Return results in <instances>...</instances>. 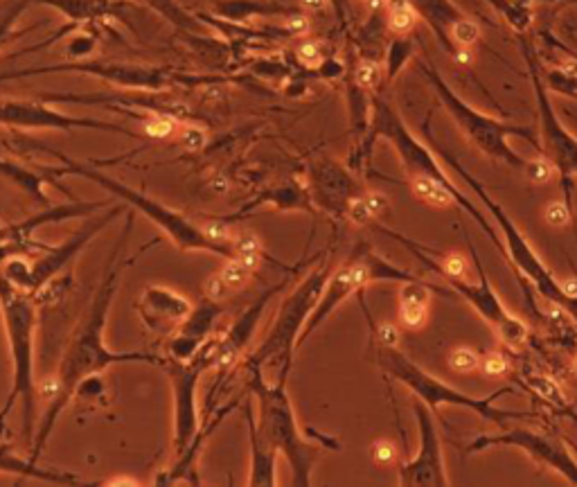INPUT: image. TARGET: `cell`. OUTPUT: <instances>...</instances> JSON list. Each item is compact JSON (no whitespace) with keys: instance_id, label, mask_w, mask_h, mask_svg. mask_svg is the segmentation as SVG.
Listing matches in <instances>:
<instances>
[{"instance_id":"cell-1","label":"cell","mask_w":577,"mask_h":487,"mask_svg":"<svg viewBox=\"0 0 577 487\" xmlns=\"http://www.w3.org/2000/svg\"><path fill=\"white\" fill-rule=\"evenodd\" d=\"M131 230H133V212L126 217L122 235L109 258L107 273L102 275V280L93 294V300H90L88 314L82 323H79V327L75 330L71 343L66 345L61 363L54 373L56 384H59V392H56V397L45 406V413L37 426V433H34L32 451H30V458L34 462H39L43 449H45V445H48V440L54 431L56 420H59V415L63 413L66 406L73 402L75 390L84 379H88L90 375H102L109 366H115V363H149V366L165 363V356L154 354V352H142V350L115 352L107 345V339H104L107 325H109V311H111V305L115 300V291H118L120 275H122L124 244L131 237Z\"/></svg>"},{"instance_id":"cell-2","label":"cell","mask_w":577,"mask_h":487,"mask_svg":"<svg viewBox=\"0 0 577 487\" xmlns=\"http://www.w3.org/2000/svg\"><path fill=\"white\" fill-rule=\"evenodd\" d=\"M0 318H3L9 354H11V392L0 411V431L7 413L14 404H23V438L32 447L34 431H37V399L39 384L34 373V339L39 325V303L32 294H25L11 284L0 273Z\"/></svg>"},{"instance_id":"cell-3","label":"cell","mask_w":577,"mask_h":487,"mask_svg":"<svg viewBox=\"0 0 577 487\" xmlns=\"http://www.w3.org/2000/svg\"><path fill=\"white\" fill-rule=\"evenodd\" d=\"M246 381L250 395L257 404V426L262 435L288 462L293 474V485H311V471L316 467V458L320 451L318 440H325L332 449H341L339 440L320 435L316 431L311 433V438L300 433L293 404L286 392V377H278L273 384H269L262 375V368H248Z\"/></svg>"},{"instance_id":"cell-4","label":"cell","mask_w":577,"mask_h":487,"mask_svg":"<svg viewBox=\"0 0 577 487\" xmlns=\"http://www.w3.org/2000/svg\"><path fill=\"white\" fill-rule=\"evenodd\" d=\"M52 156L59 158L61 165L50 169V176H56V174H66V176H82L90 183L99 185L102 190H107L109 194L118 196V199L129 205L133 212H140L142 217H147L154 226H158L163 233L169 237V241L174 244L176 248L188 251V253H210L217 255V258H235V248L230 241H217L214 237H210L205 233L203 224H196L194 219H190L188 215H183L176 208H169L167 203L156 201L154 196H149L140 190L131 188L118 179L109 176L97 167H90L86 162H79L63 156L61 152H52Z\"/></svg>"},{"instance_id":"cell-5","label":"cell","mask_w":577,"mask_h":487,"mask_svg":"<svg viewBox=\"0 0 577 487\" xmlns=\"http://www.w3.org/2000/svg\"><path fill=\"white\" fill-rule=\"evenodd\" d=\"M377 366L384 370L386 375L392 379H397L399 384L406 386L415 397L424 402L429 409L435 413L442 404L447 406H460V409L474 411L478 417L487 420L494 426L507 428L512 422H526V420H539L541 415L528 413V411H507L494 406V402L499 399L505 392H514L512 388H499L492 392L490 397H469L465 392H460L458 388L444 384L442 379H437L433 375L426 373L424 368L408 359L403 352H399L397 347H377Z\"/></svg>"},{"instance_id":"cell-6","label":"cell","mask_w":577,"mask_h":487,"mask_svg":"<svg viewBox=\"0 0 577 487\" xmlns=\"http://www.w3.org/2000/svg\"><path fill=\"white\" fill-rule=\"evenodd\" d=\"M332 273V262L322 253L320 264L314 266L291 294L284 298L278 314H275L271 327L264 336V341L253 350L248 356H244V370L248 368H264L269 363L280 366V377L288 379L293 356L298 352V339L303 334L305 325L316 309L322 289H325Z\"/></svg>"},{"instance_id":"cell-7","label":"cell","mask_w":577,"mask_h":487,"mask_svg":"<svg viewBox=\"0 0 577 487\" xmlns=\"http://www.w3.org/2000/svg\"><path fill=\"white\" fill-rule=\"evenodd\" d=\"M440 154H442V160H447L449 165H451V169L458 174V176L469 185V190L478 196L480 203L487 208L490 215L494 217V222L499 224L501 237L505 241L507 260L512 262V266L516 269L518 277H526V280L537 289V294L541 296V300H550V303L564 305L566 309L573 311L571 303H569L566 296H564L561 289H559V277L552 273L548 266H546V262L535 253V248L530 246L528 237L521 233V228L516 226L514 219L507 215L505 208L499 201H496L494 196L487 192V188H485V185L474 176V174L467 172L463 165H460V162L451 154H449V152H440Z\"/></svg>"},{"instance_id":"cell-8","label":"cell","mask_w":577,"mask_h":487,"mask_svg":"<svg viewBox=\"0 0 577 487\" xmlns=\"http://www.w3.org/2000/svg\"><path fill=\"white\" fill-rule=\"evenodd\" d=\"M424 75L429 77L431 86L435 88L437 97H440V102L447 107L449 115L458 122V126L463 129V133L469 138V140L474 143V147H478L485 156H490L499 162H505L507 167L526 169L528 160L518 156L514 149L507 145V138L521 136L528 143H533L537 147L539 143H537L533 131L523 129V126H514V124L501 122L496 118H490V115H485V113L476 111L474 107H469L463 97H458L456 92L449 88V84L440 77V73L433 71V68L424 66Z\"/></svg>"},{"instance_id":"cell-9","label":"cell","mask_w":577,"mask_h":487,"mask_svg":"<svg viewBox=\"0 0 577 487\" xmlns=\"http://www.w3.org/2000/svg\"><path fill=\"white\" fill-rule=\"evenodd\" d=\"M167 375L171 392H174V433H171V447L176 458L186 451L201 428L199 417V381L207 368V361L199 352L192 361H174L165 356V363L160 366Z\"/></svg>"},{"instance_id":"cell-10","label":"cell","mask_w":577,"mask_h":487,"mask_svg":"<svg viewBox=\"0 0 577 487\" xmlns=\"http://www.w3.org/2000/svg\"><path fill=\"white\" fill-rule=\"evenodd\" d=\"M494 447H514L521 449L533 458L535 462H541L550 469H555L559 476L566 479L571 485H577V460L569 451V447L557 438H550L546 433L533 431V428L512 426L499 435H480L469 445V454H478L485 449Z\"/></svg>"},{"instance_id":"cell-11","label":"cell","mask_w":577,"mask_h":487,"mask_svg":"<svg viewBox=\"0 0 577 487\" xmlns=\"http://www.w3.org/2000/svg\"><path fill=\"white\" fill-rule=\"evenodd\" d=\"M474 258L478 262V282H469V280H456V277H449V287L451 291H456L460 298H465V303H469L478 311V316L490 325V327L496 332V336L510 347H518L528 341V325L516 318L510 309L503 305L501 296L496 294V289L492 287V282L485 275V269L478 260V255L474 253Z\"/></svg>"},{"instance_id":"cell-12","label":"cell","mask_w":577,"mask_h":487,"mask_svg":"<svg viewBox=\"0 0 577 487\" xmlns=\"http://www.w3.org/2000/svg\"><path fill=\"white\" fill-rule=\"evenodd\" d=\"M120 215H122V205H113V208H109L107 212H102L99 217H95L93 222H86L73 237H68L61 244H50L48 251L34 255V258H28V277H25V287H23V291L34 296L41 287L52 282L54 277L59 273H63L66 266L88 246L90 239H93L95 235H99L102 230L107 228L113 219H118Z\"/></svg>"},{"instance_id":"cell-13","label":"cell","mask_w":577,"mask_h":487,"mask_svg":"<svg viewBox=\"0 0 577 487\" xmlns=\"http://www.w3.org/2000/svg\"><path fill=\"white\" fill-rule=\"evenodd\" d=\"M420 428V451L411 460L399 462L401 487H447L451 485L444 465L442 443L433 420V411L424 402L413 406Z\"/></svg>"},{"instance_id":"cell-14","label":"cell","mask_w":577,"mask_h":487,"mask_svg":"<svg viewBox=\"0 0 577 487\" xmlns=\"http://www.w3.org/2000/svg\"><path fill=\"white\" fill-rule=\"evenodd\" d=\"M0 124L16 126V129H61V131L95 129L133 136V131H129L122 124L104 122L95 118H75V115H66L56 109H50L45 102L37 100H0Z\"/></svg>"},{"instance_id":"cell-15","label":"cell","mask_w":577,"mask_h":487,"mask_svg":"<svg viewBox=\"0 0 577 487\" xmlns=\"http://www.w3.org/2000/svg\"><path fill=\"white\" fill-rule=\"evenodd\" d=\"M528 56V66H530V75H533V84H535V95H537V107H539V120H541V133H544V143H546V152L548 158L555 162V169L559 172V176L564 181V192H566V203L573 208L571 201V176L577 174V138L559 122L555 109L548 100L546 88L541 86V77L537 71V61L530 50H526Z\"/></svg>"},{"instance_id":"cell-16","label":"cell","mask_w":577,"mask_h":487,"mask_svg":"<svg viewBox=\"0 0 577 487\" xmlns=\"http://www.w3.org/2000/svg\"><path fill=\"white\" fill-rule=\"evenodd\" d=\"M286 282H280L271 287L269 291H264L255 303H253L244 314L237 316V320L230 325L224 336H212L201 347V354L207 361L210 370H219V373H226V370L235 368L239 361H244V354L248 350V343L253 341V334H255L257 325L262 320L264 309L269 307L271 298L278 296Z\"/></svg>"},{"instance_id":"cell-17","label":"cell","mask_w":577,"mask_h":487,"mask_svg":"<svg viewBox=\"0 0 577 487\" xmlns=\"http://www.w3.org/2000/svg\"><path fill=\"white\" fill-rule=\"evenodd\" d=\"M370 284V277H368V271H365V264H363V258H361V251L356 248V253L352 258H348L343 264H339L336 269H332L329 273V280L325 284L320 294V300L316 309L311 311V316L305 325L303 334H300L298 339V350L300 345H303L311 334H314L322 323H325L334 311H336L345 300L350 296L363 291V289Z\"/></svg>"},{"instance_id":"cell-18","label":"cell","mask_w":577,"mask_h":487,"mask_svg":"<svg viewBox=\"0 0 577 487\" xmlns=\"http://www.w3.org/2000/svg\"><path fill=\"white\" fill-rule=\"evenodd\" d=\"M190 298L174 291L165 284H147L142 294L135 300V314L140 316L142 325L154 334H174L183 320L190 316L192 311Z\"/></svg>"},{"instance_id":"cell-19","label":"cell","mask_w":577,"mask_h":487,"mask_svg":"<svg viewBox=\"0 0 577 487\" xmlns=\"http://www.w3.org/2000/svg\"><path fill=\"white\" fill-rule=\"evenodd\" d=\"M224 307L212 298H203L199 305H194L190 316L183 320L181 327L171 334L167 345V359L174 361H192L201 352V347L212 339L214 325L221 318Z\"/></svg>"},{"instance_id":"cell-20","label":"cell","mask_w":577,"mask_h":487,"mask_svg":"<svg viewBox=\"0 0 577 487\" xmlns=\"http://www.w3.org/2000/svg\"><path fill=\"white\" fill-rule=\"evenodd\" d=\"M56 71H79L99 75L113 84L133 86V88H163L169 84V75L156 68H142V66H120V64H63V66H50V68H34V71H20V73H5L0 75V81L16 79V77H30L39 73H56Z\"/></svg>"},{"instance_id":"cell-21","label":"cell","mask_w":577,"mask_h":487,"mask_svg":"<svg viewBox=\"0 0 577 487\" xmlns=\"http://www.w3.org/2000/svg\"><path fill=\"white\" fill-rule=\"evenodd\" d=\"M244 420L248 426V440H250V469H248L246 485L275 487L278 485V456L280 454L260 431L255 406H253V395L244 404Z\"/></svg>"},{"instance_id":"cell-22","label":"cell","mask_w":577,"mask_h":487,"mask_svg":"<svg viewBox=\"0 0 577 487\" xmlns=\"http://www.w3.org/2000/svg\"><path fill=\"white\" fill-rule=\"evenodd\" d=\"M264 262V253H253V255H235V258H228L226 264L219 269L210 280L205 282V296L217 300V303H224V298L230 294L244 289L246 282L250 280V275L255 273Z\"/></svg>"},{"instance_id":"cell-23","label":"cell","mask_w":577,"mask_h":487,"mask_svg":"<svg viewBox=\"0 0 577 487\" xmlns=\"http://www.w3.org/2000/svg\"><path fill=\"white\" fill-rule=\"evenodd\" d=\"M318 205H322L325 210L334 212L336 217H345L348 212V205L356 194H361L356 183L345 169L336 165H327L318 172Z\"/></svg>"},{"instance_id":"cell-24","label":"cell","mask_w":577,"mask_h":487,"mask_svg":"<svg viewBox=\"0 0 577 487\" xmlns=\"http://www.w3.org/2000/svg\"><path fill=\"white\" fill-rule=\"evenodd\" d=\"M235 406H237V402L226 404L224 409L219 411L210 422H207V426L201 424L199 433H196V438L192 440V445L178 456L174 469H169L167 474H160V476H158L154 483H156V485H174L178 479H188V481H190V479H196V462H199V456H201V451H203V447H205V443H207V438H210V435L214 433V428L219 426V422L224 420V415H228L230 411L235 409Z\"/></svg>"},{"instance_id":"cell-25","label":"cell","mask_w":577,"mask_h":487,"mask_svg":"<svg viewBox=\"0 0 577 487\" xmlns=\"http://www.w3.org/2000/svg\"><path fill=\"white\" fill-rule=\"evenodd\" d=\"M0 474H14V476L37 479V481H45L52 485H79L82 483L75 474L45 469L39 465V462H34L32 458H20L18 454H14V449H11L7 443H3V440H0Z\"/></svg>"},{"instance_id":"cell-26","label":"cell","mask_w":577,"mask_h":487,"mask_svg":"<svg viewBox=\"0 0 577 487\" xmlns=\"http://www.w3.org/2000/svg\"><path fill=\"white\" fill-rule=\"evenodd\" d=\"M411 5L418 9V14L429 20V25L435 30V37L442 41V45L454 54L456 45L451 41V25L463 18L465 14L460 11L451 0H411Z\"/></svg>"},{"instance_id":"cell-27","label":"cell","mask_w":577,"mask_h":487,"mask_svg":"<svg viewBox=\"0 0 577 487\" xmlns=\"http://www.w3.org/2000/svg\"><path fill=\"white\" fill-rule=\"evenodd\" d=\"M518 379H521V384L528 386V390H533L539 399H544L546 404H550L552 409H557V411L564 413V415H573V409H571L569 397L564 395L561 386H559L557 381L552 379L550 375H546V373H535V370H526V373H523V370H521V375H518Z\"/></svg>"},{"instance_id":"cell-28","label":"cell","mask_w":577,"mask_h":487,"mask_svg":"<svg viewBox=\"0 0 577 487\" xmlns=\"http://www.w3.org/2000/svg\"><path fill=\"white\" fill-rule=\"evenodd\" d=\"M255 205H273V208H278V210H307V212H311L309 192L303 190L296 183L282 185L280 190H271L269 196H260L257 201H250L244 210H241V215L250 212Z\"/></svg>"},{"instance_id":"cell-29","label":"cell","mask_w":577,"mask_h":487,"mask_svg":"<svg viewBox=\"0 0 577 487\" xmlns=\"http://www.w3.org/2000/svg\"><path fill=\"white\" fill-rule=\"evenodd\" d=\"M0 172H3L7 179L14 181L23 192L30 194L32 199H37L41 203H48V194H45V190H43L45 185L50 183L48 172L37 174V172H32L28 167L16 165V162H9V160H3V158H0Z\"/></svg>"},{"instance_id":"cell-30","label":"cell","mask_w":577,"mask_h":487,"mask_svg":"<svg viewBox=\"0 0 577 487\" xmlns=\"http://www.w3.org/2000/svg\"><path fill=\"white\" fill-rule=\"evenodd\" d=\"M418 9L411 5V0H390L386 5V25L395 37H406L418 25Z\"/></svg>"},{"instance_id":"cell-31","label":"cell","mask_w":577,"mask_h":487,"mask_svg":"<svg viewBox=\"0 0 577 487\" xmlns=\"http://www.w3.org/2000/svg\"><path fill=\"white\" fill-rule=\"evenodd\" d=\"M48 248L50 244H43L39 239H32V241L3 239L0 241V269H3L11 258H34V255H39Z\"/></svg>"},{"instance_id":"cell-32","label":"cell","mask_w":577,"mask_h":487,"mask_svg":"<svg viewBox=\"0 0 577 487\" xmlns=\"http://www.w3.org/2000/svg\"><path fill=\"white\" fill-rule=\"evenodd\" d=\"M399 305H418V307H429L431 298H433V289L422 282L420 277L418 280H408V282H399Z\"/></svg>"},{"instance_id":"cell-33","label":"cell","mask_w":577,"mask_h":487,"mask_svg":"<svg viewBox=\"0 0 577 487\" xmlns=\"http://www.w3.org/2000/svg\"><path fill=\"white\" fill-rule=\"evenodd\" d=\"M435 273H440L444 280L449 277H456V280H469V266H467V258L463 253H447V255H437V266Z\"/></svg>"},{"instance_id":"cell-34","label":"cell","mask_w":577,"mask_h":487,"mask_svg":"<svg viewBox=\"0 0 577 487\" xmlns=\"http://www.w3.org/2000/svg\"><path fill=\"white\" fill-rule=\"evenodd\" d=\"M447 363H449V368L454 370V373L467 375V373H474V370L480 368V354L474 350V347L460 345V347H454V350L449 352Z\"/></svg>"},{"instance_id":"cell-35","label":"cell","mask_w":577,"mask_h":487,"mask_svg":"<svg viewBox=\"0 0 577 487\" xmlns=\"http://www.w3.org/2000/svg\"><path fill=\"white\" fill-rule=\"evenodd\" d=\"M384 79V71L375 59H361L354 68V84L361 90H375L379 88Z\"/></svg>"},{"instance_id":"cell-36","label":"cell","mask_w":577,"mask_h":487,"mask_svg":"<svg viewBox=\"0 0 577 487\" xmlns=\"http://www.w3.org/2000/svg\"><path fill=\"white\" fill-rule=\"evenodd\" d=\"M411 54H413V43L406 39V37H397V41H392L390 43V48H388V59H386V73H388V79L395 77L403 64H406L411 59Z\"/></svg>"},{"instance_id":"cell-37","label":"cell","mask_w":577,"mask_h":487,"mask_svg":"<svg viewBox=\"0 0 577 487\" xmlns=\"http://www.w3.org/2000/svg\"><path fill=\"white\" fill-rule=\"evenodd\" d=\"M451 41L454 45L458 48H471L478 39H480V28H478V23L476 20H471L469 16H463V18H458L454 25H451Z\"/></svg>"},{"instance_id":"cell-38","label":"cell","mask_w":577,"mask_h":487,"mask_svg":"<svg viewBox=\"0 0 577 487\" xmlns=\"http://www.w3.org/2000/svg\"><path fill=\"white\" fill-rule=\"evenodd\" d=\"M142 129H145V133L149 138H158V140H163V138L178 133L181 124L174 118H169V115H154V118H149L145 122Z\"/></svg>"},{"instance_id":"cell-39","label":"cell","mask_w":577,"mask_h":487,"mask_svg":"<svg viewBox=\"0 0 577 487\" xmlns=\"http://www.w3.org/2000/svg\"><path fill=\"white\" fill-rule=\"evenodd\" d=\"M523 172H526V176H528L530 181L537 183V185H541V183H548V181L552 179V174H555L557 169H555V162H552L548 156H539V158L528 160Z\"/></svg>"},{"instance_id":"cell-40","label":"cell","mask_w":577,"mask_h":487,"mask_svg":"<svg viewBox=\"0 0 577 487\" xmlns=\"http://www.w3.org/2000/svg\"><path fill=\"white\" fill-rule=\"evenodd\" d=\"M510 361L505 359V354L501 352H487L480 356V373L490 379H499V377H505L510 375Z\"/></svg>"},{"instance_id":"cell-41","label":"cell","mask_w":577,"mask_h":487,"mask_svg":"<svg viewBox=\"0 0 577 487\" xmlns=\"http://www.w3.org/2000/svg\"><path fill=\"white\" fill-rule=\"evenodd\" d=\"M544 219H546V224L552 226V228L569 226L573 222V208L566 201H552V203L546 205Z\"/></svg>"},{"instance_id":"cell-42","label":"cell","mask_w":577,"mask_h":487,"mask_svg":"<svg viewBox=\"0 0 577 487\" xmlns=\"http://www.w3.org/2000/svg\"><path fill=\"white\" fill-rule=\"evenodd\" d=\"M429 318V307L418 305H399V323L406 330H422Z\"/></svg>"},{"instance_id":"cell-43","label":"cell","mask_w":577,"mask_h":487,"mask_svg":"<svg viewBox=\"0 0 577 487\" xmlns=\"http://www.w3.org/2000/svg\"><path fill=\"white\" fill-rule=\"evenodd\" d=\"M296 56H298V61L307 68H316V66L325 64V56H322L318 41H300L296 48Z\"/></svg>"},{"instance_id":"cell-44","label":"cell","mask_w":577,"mask_h":487,"mask_svg":"<svg viewBox=\"0 0 577 487\" xmlns=\"http://www.w3.org/2000/svg\"><path fill=\"white\" fill-rule=\"evenodd\" d=\"M370 456L377 465H395V462H399V449L392 440H377L370 449Z\"/></svg>"},{"instance_id":"cell-45","label":"cell","mask_w":577,"mask_h":487,"mask_svg":"<svg viewBox=\"0 0 577 487\" xmlns=\"http://www.w3.org/2000/svg\"><path fill=\"white\" fill-rule=\"evenodd\" d=\"M178 140L186 149H192V152H199V149L205 145L207 136L201 126H194V124H188V126H181L178 129Z\"/></svg>"},{"instance_id":"cell-46","label":"cell","mask_w":577,"mask_h":487,"mask_svg":"<svg viewBox=\"0 0 577 487\" xmlns=\"http://www.w3.org/2000/svg\"><path fill=\"white\" fill-rule=\"evenodd\" d=\"M377 343L379 347H397L399 345V330L392 323H382L377 327Z\"/></svg>"},{"instance_id":"cell-47","label":"cell","mask_w":577,"mask_h":487,"mask_svg":"<svg viewBox=\"0 0 577 487\" xmlns=\"http://www.w3.org/2000/svg\"><path fill=\"white\" fill-rule=\"evenodd\" d=\"M284 25H286L288 32L296 34V37H305V34L309 32V28H311V20H309L305 14H298V11H291Z\"/></svg>"},{"instance_id":"cell-48","label":"cell","mask_w":577,"mask_h":487,"mask_svg":"<svg viewBox=\"0 0 577 487\" xmlns=\"http://www.w3.org/2000/svg\"><path fill=\"white\" fill-rule=\"evenodd\" d=\"M559 289H561V294L566 296V300L571 303L573 314L577 318V277H573V275L561 277V280H559Z\"/></svg>"},{"instance_id":"cell-49","label":"cell","mask_w":577,"mask_h":487,"mask_svg":"<svg viewBox=\"0 0 577 487\" xmlns=\"http://www.w3.org/2000/svg\"><path fill=\"white\" fill-rule=\"evenodd\" d=\"M93 45H95V41L90 39V37H77V39L73 41V45H71V54H75V56H84L86 52L93 50Z\"/></svg>"},{"instance_id":"cell-50","label":"cell","mask_w":577,"mask_h":487,"mask_svg":"<svg viewBox=\"0 0 577 487\" xmlns=\"http://www.w3.org/2000/svg\"><path fill=\"white\" fill-rule=\"evenodd\" d=\"M454 59H456V64H460V66H467V64H471V59H474V54H471V48H458L454 50Z\"/></svg>"},{"instance_id":"cell-51","label":"cell","mask_w":577,"mask_h":487,"mask_svg":"<svg viewBox=\"0 0 577 487\" xmlns=\"http://www.w3.org/2000/svg\"><path fill=\"white\" fill-rule=\"evenodd\" d=\"M300 5H303L307 11H322V9H327L329 0H300Z\"/></svg>"},{"instance_id":"cell-52","label":"cell","mask_w":577,"mask_h":487,"mask_svg":"<svg viewBox=\"0 0 577 487\" xmlns=\"http://www.w3.org/2000/svg\"><path fill=\"white\" fill-rule=\"evenodd\" d=\"M365 5H370L372 9H379V7H386L390 0H363Z\"/></svg>"},{"instance_id":"cell-53","label":"cell","mask_w":577,"mask_h":487,"mask_svg":"<svg viewBox=\"0 0 577 487\" xmlns=\"http://www.w3.org/2000/svg\"><path fill=\"white\" fill-rule=\"evenodd\" d=\"M7 235H9V224H5L3 219H0V241L7 239Z\"/></svg>"},{"instance_id":"cell-54","label":"cell","mask_w":577,"mask_h":487,"mask_svg":"<svg viewBox=\"0 0 577 487\" xmlns=\"http://www.w3.org/2000/svg\"><path fill=\"white\" fill-rule=\"evenodd\" d=\"M120 479H124V476H120ZM107 485H138L135 481H109Z\"/></svg>"},{"instance_id":"cell-55","label":"cell","mask_w":577,"mask_h":487,"mask_svg":"<svg viewBox=\"0 0 577 487\" xmlns=\"http://www.w3.org/2000/svg\"><path fill=\"white\" fill-rule=\"evenodd\" d=\"M573 373L577 375V352H575V356H573Z\"/></svg>"}]
</instances>
